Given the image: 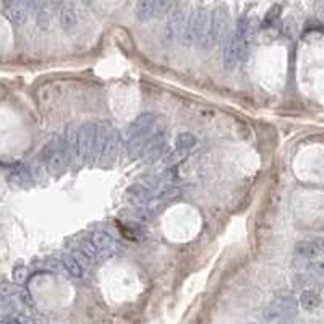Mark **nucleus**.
<instances>
[{"label":"nucleus","instance_id":"1","mask_svg":"<svg viewBox=\"0 0 324 324\" xmlns=\"http://www.w3.org/2000/svg\"><path fill=\"white\" fill-rule=\"evenodd\" d=\"M78 157L81 161L99 159V125L87 122L76 130Z\"/></svg>","mask_w":324,"mask_h":324},{"label":"nucleus","instance_id":"2","mask_svg":"<svg viewBox=\"0 0 324 324\" xmlns=\"http://www.w3.org/2000/svg\"><path fill=\"white\" fill-rule=\"evenodd\" d=\"M297 308H299V303L293 299V297H279L271 305H268L264 311H262V316L269 322H279L285 321L288 318H292L297 314Z\"/></svg>","mask_w":324,"mask_h":324},{"label":"nucleus","instance_id":"3","mask_svg":"<svg viewBox=\"0 0 324 324\" xmlns=\"http://www.w3.org/2000/svg\"><path fill=\"white\" fill-rule=\"evenodd\" d=\"M120 151V136L117 130L101 124L99 125V159L102 161H113Z\"/></svg>","mask_w":324,"mask_h":324},{"label":"nucleus","instance_id":"4","mask_svg":"<svg viewBox=\"0 0 324 324\" xmlns=\"http://www.w3.org/2000/svg\"><path fill=\"white\" fill-rule=\"evenodd\" d=\"M209 23H211V34L216 44L229 38L230 15L224 5L214 8V10L209 13Z\"/></svg>","mask_w":324,"mask_h":324},{"label":"nucleus","instance_id":"5","mask_svg":"<svg viewBox=\"0 0 324 324\" xmlns=\"http://www.w3.org/2000/svg\"><path fill=\"white\" fill-rule=\"evenodd\" d=\"M70 161L72 159H70V154L65 146H62V144L46 146V165H47L49 172H52V173L64 172Z\"/></svg>","mask_w":324,"mask_h":324},{"label":"nucleus","instance_id":"6","mask_svg":"<svg viewBox=\"0 0 324 324\" xmlns=\"http://www.w3.org/2000/svg\"><path fill=\"white\" fill-rule=\"evenodd\" d=\"M242 60V42L240 39L232 33L229 38L225 39L224 44V52H222V64L224 68L232 72V70L237 68V65Z\"/></svg>","mask_w":324,"mask_h":324},{"label":"nucleus","instance_id":"7","mask_svg":"<svg viewBox=\"0 0 324 324\" xmlns=\"http://www.w3.org/2000/svg\"><path fill=\"white\" fill-rule=\"evenodd\" d=\"M156 122L154 113L150 112H144V113H139V115L131 122L128 130H127V136L128 139H133L138 136H143L146 133H151V128Z\"/></svg>","mask_w":324,"mask_h":324},{"label":"nucleus","instance_id":"8","mask_svg":"<svg viewBox=\"0 0 324 324\" xmlns=\"http://www.w3.org/2000/svg\"><path fill=\"white\" fill-rule=\"evenodd\" d=\"M91 243L94 245V248L98 250V255L99 258H107L110 255H113L117 250V242L115 239L112 237L110 233L99 230V232H94L93 233V239Z\"/></svg>","mask_w":324,"mask_h":324},{"label":"nucleus","instance_id":"9","mask_svg":"<svg viewBox=\"0 0 324 324\" xmlns=\"http://www.w3.org/2000/svg\"><path fill=\"white\" fill-rule=\"evenodd\" d=\"M295 251L299 253L302 258H306V259L318 258L324 253V239H311V240L299 242L295 247Z\"/></svg>","mask_w":324,"mask_h":324},{"label":"nucleus","instance_id":"10","mask_svg":"<svg viewBox=\"0 0 324 324\" xmlns=\"http://www.w3.org/2000/svg\"><path fill=\"white\" fill-rule=\"evenodd\" d=\"M127 195H128L130 201H133V203H136V204H143V203H146V201L153 199L154 191L146 185H133L127 191Z\"/></svg>","mask_w":324,"mask_h":324},{"label":"nucleus","instance_id":"11","mask_svg":"<svg viewBox=\"0 0 324 324\" xmlns=\"http://www.w3.org/2000/svg\"><path fill=\"white\" fill-rule=\"evenodd\" d=\"M60 262H62V266L72 277H75V279L83 277V266H81V262L75 258L73 253H67V255H64Z\"/></svg>","mask_w":324,"mask_h":324},{"label":"nucleus","instance_id":"12","mask_svg":"<svg viewBox=\"0 0 324 324\" xmlns=\"http://www.w3.org/2000/svg\"><path fill=\"white\" fill-rule=\"evenodd\" d=\"M321 305V297L313 288H306L300 295V306L306 311H314Z\"/></svg>","mask_w":324,"mask_h":324},{"label":"nucleus","instance_id":"13","mask_svg":"<svg viewBox=\"0 0 324 324\" xmlns=\"http://www.w3.org/2000/svg\"><path fill=\"white\" fill-rule=\"evenodd\" d=\"M156 0H138L136 4V18L139 21H148L154 15Z\"/></svg>","mask_w":324,"mask_h":324},{"label":"nucleus","instance_id":"14","mask_svg":"<svg viewBox=\"0 0 324 324\" xmlns=\"http://www.w3.org/2000/svg\"><path fill=\"white\" fill-rule=\"evenodd\" d=\"M58 21L64 30H72L76 24V12L72 5H64L58 13Z\"/></svg>","mask_w":324,"mask_h":324},{"label":"nucleus","instance_id":"15","mask_svg":"<svg viewBox=\"0 0 324 324\" xmlns=\"http://www.w3.org/2000/svg\"><path fill=\"white\" fill-rule=\"evenodd\" d=\"M195 144H196V138H195L193 133H188V131H185V133H180L177 138H175V150H177V151L188 153Z\"/></svg>","mask_w":324,"mask_h":324},{"label":"nucleus","instance_id":"16","mask_svg":"<svg viewBox=\"0 0 324 324\" xmlns=\"http://www.w3.org/2000/svg\"><path fill=\"white\" fill-rule=\"evenodd\" d=\"M306 274L316 284H324V261H311L306 266Z\"/></svg>","mask_w":324,"mask_h":324},{"label":"nucleus","instance_id":"17","mask_svg":"<svg viewBox=\"0 0 324 324\" xmlns=\"http://www.w3.org/2000/svg\"><path fill=\"white\" fill-rule=\"evenodd\" d=\"M175 7H177V0H156L154 15L162 18V16L169 15Z\"/></svg>","mask_w":324,"mask_h":324},{"label":"nucleus","instance_id":"18","mask_svg":"<svg viewBox=\"0 0 324 324\" xmlns=\"http://www.w3.org/2000/svg\"><path fill=\"white\" fill-rule=\"evenodd\" d=\"M26 12H28V5H26V4L23 2V0H21V2L12 5V8L8 10V15H10V18H12L13 21L21 23V21H24V18H26Z\"/></svg>","mask_w":324,"mask_h":324},{"label":"nucleus","instance_id":"19","mask_svg":"<svg viewBox=\"0 0 324 324\" xmlns=\"http://www.w3.org/2000/svg\"><path fill=\"white\" fill-rule=\"evenodd\" d=\"M281 12H282V7L281 5H273L268 10L266 16H264V21H262V28H269V26H273L277 18L281 16Z\"/></svg>","mask_w":324,"mask_h":324},{"label":"nucleus","instance_id":"20","mask_svg":"<svg viewBox=\"0 0 324 324\" xmlns=\"http://www.w3.org/2000/svg\"><path fill=\"white\" fill-rule=\"evenodd\" d=\"M18 290L20 288L12 282H0V297H2V299H7V300L15 299V297L18 295Z\"/></svg>","mask_w":324,"mask_h":324},{"label":"nucleus","instance_id":"21","mask_svg":"<svg viewBox=\"0 0 324 324\" xmlns=\"http://www.w3.org/2000/svg\"><path fill=\"white\" fill-rule=\"evenodd\" d=\"M26 277H28V269L23 264H16L13 268V281L16 284H23L26 281Z\"/></svg>","mask_w":324,"mask_h":324},{"label":"nucleus","instance_id":"22","mask_svg":"<svg viewBox=\"0 0 324 324\" xmlns=\"http://www.w3.org/2000/svg\"><path fill=\"white\" fill-rule=\"evenodd\" d=\"M284 33L287 34L288 38H293L295 33H297V24H295V20L293 18H287L285 23H284Z\"/></svg>","mask_w":324,"mask_h":324},{"label":"nucleus","instance_id":"23","mask_svg":"<svg viewBox=\"0 0 324 324\" xmlns=\"http://www.w3.org/2000/svg\"><path fill=\"white\" fill-rule=\"evenodd\" d=\"M313 8H314V13H316V18L324 24V0H316Z\"/></svg>","mask_w":324,"mask_h":324},{"label":"nucleus","instance_id":"24","mask_svg":"<svg viewBox=\"0 0 324 324\" xmlns=\"http://www.w3.org/2000/svg\"><path fill=\"white\" fill-rule=\"evenodd\" d=\"M0 324H21L20 314H8L0 319Z\"/></svg>","mask_w":324,"mask_h":324}]
</instances>
